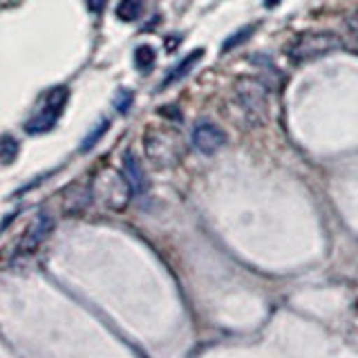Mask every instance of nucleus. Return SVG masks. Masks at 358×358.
Masks as SVG:
<instances>
[{
	"label": "nucleus",
	"mask_w": 358,
	"mask_h": 358,
	"mask_svg": "<svg viewBox=\"0 0 358 358\" xmlns=\"http://www.w3.org/2000/svg\"><path fill=\"white\" fill-rule=\"evenodd\" d=\"M249 31H251V27H246V29H242L240 34H235V38H231V41H227V43H224V52H227V50H231L235 43L244 41V34H249Z\"/></svg>",
	"instance_id": "nucleus-16"
},
{
	"label": "nucleus",
	"mask_w": 358,
	"mask_h": 358,
	"mask_svg": "<svg viewBox=\"0 0 358 358\" xmlns=\"http://www.w3.org/2000/svg\"><path fill=\"white\" fill-rule=\"evenodd\" d=\"M155 61H157V54H155V50L150 48V45H141V48L134 50V65H137L141 72L152 70Z\"/></svg>",
	"instance_id": "nucleus-10"
},
{
	"label": "nucleus",
	"mask_w": 358,
	"mask_h": 358,
	"mask_svg": "<svg viewBox=\"0 0 358 358\" xmlns=\"http://www.w3.org/2000/svg\"><path fill=\"white\" fill-rule=\"evenodd\" d=\"M235 94L242 103V110L246 112L253 123H260L266 110V92L260 81L255 78H240L238 85H235Z\"/></svg>",
	"instance_id": "nucleus-4"
},
{
	"label": "nucleus",
	"mask_w": 358,
	"mask_h": 358,
	"mask_svg": "<svg viewBox=\"0 0 358 358\" xmlns=\"http://www.w3.org/2000/svg\"><path fill=\"white\" fill-rule=\"evenodd\" d=\"M264 5L271 9V7H278L280 5V0H264Z\"/></svg>",
	"instance_id": "nucleus-17"
},
{
	"label": "nucleus",
	"mask_w": 358,
	"mask_h": 358,
	"mask_svg": "<svg viewBox=\"0 0 358 358\" xmlns=\"http://www.w3.org/2000/svg\"><path fill=\"white\" fill-rule=\"evenodd\" d=\"M143 11V3L141 0H121L117 7V16L121 20H137Z\"/></svg>",
	"instance_id": "nucleus-11"
},
{
	"label": "nucleus",
	"mask_w": 358,
	"mask_h": 358,
	"mask_svg": "<svg viewBox=\"0 0 358 358\" xmlns=\"http://www.w3.org/2000/svg\"><path fill=\"white\" fill-rule=\"evenodd\" d=\"M52 231V220L48 213H41V215L31 222V227L25 231V235H22L20 240V251L27 253L31 249H36V246L45 240V235H48Z\"/></svg>",
	"instance_id": "nucleus-7"
},
{
	"label": "nucleus",
	"mask_w": 358,
	"mask_h": 358,
	"mask_svg": "<svg viewBox=\"0 0 358 358\" xmlns=\"http://www.w3.org/2000/svg\"><path fill=\"white\" fill-rule=\"evenodd\" d=\"M92 195L103 204L106 208L110 210H121L126 208L128 199L132 195V186L126 179V175H119L117 171H112V168H106V171H101L94 182H92Z\"/></svg>",
	"instance_id": "nucleus-2"
},
{
	"label": "nucleus",
	"mask_w": 358,
	"mask_h": 358,
	"mask_svg": "<svg viewBox=\"0 0 358 358\" xmlns=\"http://www.w3.org/2000/svg\"><path fill=\"white\" fill-rule=\"evenodd\" d=\"M227 143V134H224L215 123L210 121H201L193 130V145L204 155H213L220 150L222 145Z\"/></svg>",
	"instance_id": "nucleus-6"
},
{
	"label": "nucleus",
	"mask_w": 358,
	"mask_h": 358,
	"mask_svg": "<svg viewBox=\"0 0 358 358\" xmlns=\"http://www.w3.org/2000/svg\"><path fill=\"white\" fill-rule=\"evenodd\" d=\"M108 0H87V9L92 11V14H101V11L106 9Z\"/></svg>",
	"instance_id": "nucleus-15"
},
{
	"label": "nucleus",
	"mask_w": 358,
	"mask_h": 358,
	"mask_svg": "<svg viewBox=\"0 0 358 358\" xmlns=\"http://www.w3.org/2000/svg\"><path fill=\"white\" fill-rule=\"evenodd\" d=\"M132 92L130 90H119V94H117V99H115V108L121 112V115H126V112L130 110V106H132Z\"/></svg>",
	"instance_id": "nucleus-14"
},
{
	"label": "nucleus",
	"mask_w": 358,
	"mask_h": 358,
	"mask_svg": "<svg viewBox=\"0 0 358 358\" xmlns=\"http://www.w3.org/2000/svg\"><path fill=\"white\" fill-rule=\"evenodd\" d=\"M18 155V143L11 139V137H5L0 141V164H11L16 159Z\"/></svg>",
	"instance_id": "nucleus-12"
},
{
	"label": "nucleus",
	"mask_w": 358,
	"mask_h": 358,
	"mask_svg": "<svg viewBox=\"0 0 358 358\" xmlns=\"http://www.w3.org/2000/svg\"><path fill=\"white\" fill-rule=\"evenodd\" d=\"M67 99H70V90L65 85L52 87L48 90V94L41 99V103L36 108V112L27 119L25 123V132L29 134H43L56 126V121L61 119Z\"/></svg>",
	"instance_id": "nucleus-3"
},
{
	"label": "nucleus",
	"mask_w": 358,
	"mask_h": 358,
	"mask_svg": "<svg viewBox=\"0 0 358 358\" xmlns=\"http://www.w3.org/2000/svg\"><path fill=\"white\" fill-rule=\"evenodd\" d=\"M201 56H204V50H193V52H190L188 56H186V59L182 61V63H179V65H175L173 67V70H171V74H168L166 78H164V81H162V85L159 87H166V85H171V83H175V81H179V78H182V76H186L190 70H193V67H195V63L201 59Z\"/></svg>",
	"instance_id": "nucleus-9"
},
{
	"label": "nucleus",
	"mask_w": 358,
	"mask_h": 358,
	"mask_svg": "<svg viewBox=\"0 0 358 358\" xmlns=\"http://www.w3.org/2000/svg\"><path fill=\"white\" fill-rule=\"evenodd\" d=\"M145 155L155 166H175L184 157V137L173 126H152L143 134Z\"/></svg>",
	"instance_id": "nucleus-1"
},
{
	"label": "nucleus",
	"mask_w": 358,
	"mask_h": 358,
	"mask_svg": "<svg viewBox=\"0 0 358 358\" xmlns=\"http://www.w3.org/2000/svg\"><path fill=\"white\" fill-rule=\"evenodd\" d=\"M108 126H110V121H108V119H103V121H101L92 132H87V137H85V139H83V143H81V150L85 152V150L92 148V145H94L101 137H103V132L108 130Z\"/></svg>",
	"instance_id": "nucleus-13"
},
{
	"label": "nucleus",
	"mask_w": 358,
	"mask_h": 358,
	"mask_svg": "<svg viewBox=\"0 0 358 358\" xmlns=\"http://www.w3.org/2000/svg\"><path fill=\"white\" fill-rule=\"evenodd\" d=\"M336 48H341V41L334 34H302V36L289 48L291 59H311V56L327 54Z\"/></svg>",
	"instance_id": "nucleus-5"
},
{
	"label": "nucleus",
	"mask_w": 358,
	"mask_h": 358,
	"mask_svg": "<svg viewBox=\"0 0 358 358\" xmlns=\"http://www.w3.org/2000/svg\"><path fill=\"white\" fill-rule=\"evenodd\" d=\"M123 175H126V179L130 182L132 193L141 195L145 190V177H143V171L137 162V157H134L132 152H126V157H123Z\"/></svg>",
	"instance_id": "nucleus-8"
}]
</instances>
